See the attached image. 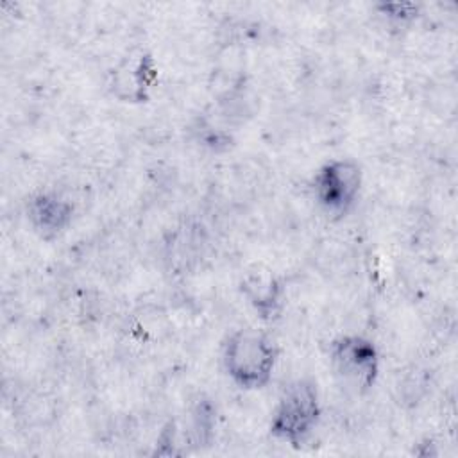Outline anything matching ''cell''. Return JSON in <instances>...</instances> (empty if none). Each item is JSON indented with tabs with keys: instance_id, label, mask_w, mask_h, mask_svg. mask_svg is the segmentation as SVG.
<instances>
[{
	"instance_id": "6da1fadb",
	"label": "cell",
	"mask_w": 458,
	"mask_h": 458,
	"mask_svg": "<svg viewBox=\"0 0 458 458\" xmlns=\"http://www.w3.org/2000/svg\"><path fill=\"white\" fill-rule=\"evenodd\" d=\"M279 349L276 342L256 329H234L220 345V365L227 379L245 392L265 388L276 372Z\"/></svg>"
},
{
	"instance_id": "7a4b0ae2",
	"label": "cell",
	"mask_w": 458,
	"mask_h": 458,
	"mask_svg": "<svg viewBox=\"0 0 458 458\" xmlns=\"http://www.w3.org/2000/svg\"><path fill=\"white\" fill-rule=\"evenodd\" d=\"M322 417L318 386L310 377H297L283 386L268 422L270 435L283 444L301 447L315 433Z\"/></svg>"
},
{
	"instance_id": "3957f363",
	"label": "cell",
	"mask_w": 458,
	"mask_h": 458,
	"mask_svg": "<svg viewBox=\"0 0 458 458\" xmlns=\"http://www.w3.org/2000/svg\"><path fill=\"white\" fill-rule=\"evenodd\" d=\"M363 170L352 157H331L324 161L310 181L311 199L329 216H345L360 200Z\"/></svg>"
},
{
	"instance_id": "277c9868",
	"label": "cell",
	"mask_w": 458,
	"mask_h": 458,
	"mask_svg": "<svg viewBox=\"0 0 458 458\" xmlns=\"http://www.w3.org/2000/svg\"><path fill=\"white\" fill-rule=\"evenodd\" d=\"M327 358L335 376L360 394L376 386L381 374L377 345L358 333H344L329 342Z\"/></svg>"
},
{
	"instance_id": "5b68a950",
	"label": "cell",
	"mask_w": 458,
	"mask_h": 458,
	"mask_svg": "<svg viewBox=\"0 0 458 458\" xmlns=\"http://www.w3.org/2000/svg\"><path fill=\"white\" fill-rule=\"evenodd\" d=\"M25 213L30 229L41 240H55L70 229L75 206L57 191H39L29 199Z\"/></svg>"
},
{
	"instance_id": "8992f818",
	"label": "cell",
	"mask_w": 458,
	"mask_h": 458,
	"mask_svg": "<svg viewBox=\"0 0 458 458\" xmlns=\"http://www.w3.org/2000/svg\"><path fill=\"white\" fill-rule=\"evenodd\" d=\"M159 77V64L152 54H140L134 59L120 63L111 73L109 89L120 102L143 104Z\"/></svg>"
},
{
	"instance_id": "52a82bcc",
	"label": "cell",
	"mask_w": 458,
	"mask_h": 458,
	"mask_svg": "<svg viewBox=\"0 0 458 458\" xmlns=\"http://www.w3.org/2000/svg\"><path fill=\"white\" fill-rule=\"evenodd\" d=\"M243 293L256 315L267 322L276 320L286 302L284 283L276 276H250L243 283Z\"/></svg>"
},
{
	"instance_id": "ba28073f",
	"label": "cell",
	"mask_w": 458,
	"mask_h": 458,
	"mask_svg": "<svg viewBox=\"0 0 458 458\" xmlns=\"http://www.w3.org/2000/svg\"><path fill=\"white\" fill-rule=\"evenodd\" d=\"M374 13L392 27H410L420 16V5L415 2H379Z\"/></svg>"
}]
</instances>
